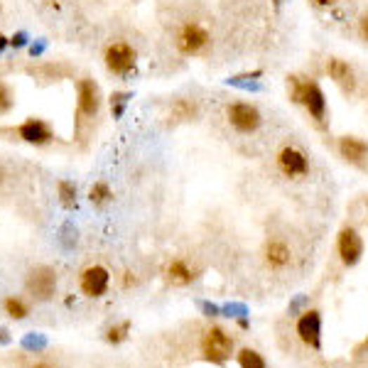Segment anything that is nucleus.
<instances>
[{"label": "nucleus", "instance_id": "obj_9", "mask_svg": "<svg viewBox=\"0 0 368 368\" xmlns=\"http://www.w3.org/2000/svg\"><path fill=\"white\" fill-rule=\"evenodd\" d=\"M297 336L310 349H322V317L317 310H310L297 320Z\"/></svg>", "mask_w": 368, "mask_h": 368}, {"label": "nucleus", "instance_id": "obj_19", "mask_svg": "<svg viewBox=\"0 0 368 368\" xmlns=\"http://www.w3.org/2000/svg\"><path fill=\"white\" fill-rule=\"evenodd\" d=\"M238 366L241 368H268L265 359L253 349H243L241 354H238Z\"/></svg>", "mask_w": 368, "mask_h": 368}, {"label": "nucleus", "instance_id": "obj_5", "mask_svg": "<svg viewBox=\"0 0 368 368\" xmlns=\"http://www.w3.org/2000/svg\"><path fill=\"white\" fill-rule=\"evenodd\" d=\"M103 62H106V69L111 74H118V77H126L136 69L138 54L136 49L128 42H113L106 47V54H103Z\"/></svg>", "mask_w": 368, "mask_h": 368}, {"label": "nucleus", "instance_id": "obj_25", "mask_svg": "<svg viewBox=\"0 0 368 368\" xmlns=\"http://www.w3.org/2000/svg\"><path fill=\"white\" fill-rule=\"evenodd\" d=\"M111 101H116V108H113V116H121V113H123V108H126L128 93H116V96H113Z\"/></svg>", "mask_w": 368, "mask_h": 368}, {"label": "nucleus", "instance_id": "obj_3", "mask_svg": "<svg viewBox=\"0 0 368 368\" xmlns=\"http://www.w3.org/2000/svg\"><path fill=\"white\" fill-rule=\"evenodd\" d=\"M226 121L236 133L251 136V133H256L258 128H261L263 116H261V111H258V106H253V103L233 101L226 106Z\"/></svg>", "mask_w": 368, "mask_h": 368}, {"label": "nucleus", "instance_id": "obj_12", "mask_svg": "<svg viewBox=\"0 0 368 368\" xmlns=\"http://www.w3.org/2000/svg\"><path fill=\"white\" fill-rule=\"evenodd\" d=\"M327 74H329V79L344 93L356 91V74H354V69L349 67V62H344V59H339V57H331L329 62H327Z\"/></svg>", "mask_w": 368, "mask_h": 368}, {"label": "nucleus", "instance_id": "obj_29", "mask_svg": "<svg viewBox=\"0 0 368 368\" xmlns=\"http://www.w3.org/2000/svg\"><path fill=\"white\" fill-rule=\"evenodd\" d=\"M275 8H277V10L282 8V0H275Z\"/></svg>", "mask_w": 368, "mask_h": 368}, {"label": "nucleus", "instance_id": "obj_27", "mask_svg": "<svg viewBox=\"0 0 368 368\" xmlns=\"http://www.w3.org/2000/svg\"><path fill=\"white\" fill-rule=\"evenodd\" d=\"M317 8H329V5H334V0H315Z\"/></svg>", "mask_w": 368, "mask_h": 368}, {"label": "nucleus", "instance_id": "obj_24", "mask_svg": "<svg viewBox=\"0 0 368 368\" xmlns=\"http://www.w3.org/2000/svg\"><path fill=\"white\" fill-rule=\"evenodd\" d=\"M10 106H13V98H10L8 86H5V84H0V113H5Z\"/></svg>", "mask_w": 368, "mask_h": 368}, {"label": "nucleus", "instance_id": "obj_20", "mask_svg": "<svg viewBox=\"0 0 368 368\" xmlns=\"http://www.w3.org/2000/svg\"><path fill=\"white\" fill-rule=\"evenodd\" d=\"M172 113H175V118H180V121H189V118L197 116V103H192L189 98H177L175 106H172Z\"/></svg>", "mask_w": 368, "mask_h": 368}, {"label": "nucleus", "instance_id": "obj_28", "mask_svg": "<svg viewBox=\"0 0 368 368\" xmlns=\"http://www.w3.org/2000/svg\"><path fill=\"white\" fill-rule=\"evenodd\" d=\"M204 310H206V315H209V317L216 315V307H213V305H204Z\"/></svg>", "mask_w": 368, "mask_h": 368}, {"label": "nucleus", "instance_id": "obj_14", "mask_svg": "<svg viewBox=\"0 0 368 368\" xmlns=\"http://www.w3.org/2000/svg\"><path fill=\"white\" fill-rule=\"evenodd\" d=\"M290 261H292V251L285 241L272 238V241L265 246V263L272 268V270H282V268L290 265Z\"/></svg>", "mask_w": 368, "mask_h": 368}, {"label": "nucleus", "instance_id": "obj_17", "mask_svg": "<svg viewBox=\"0 0 368 368\" xmlns=\"http://www.w3.org/2000/svg\"><path fill=\"white\" fill-rule=\"evenodd\" d=\"M263 77V72L261 69H256V72H251V74H238V77H231V79H226V84L228 86H236V88H243V91H261V81L258 79Z\"/></svg>", "mask_w": 368, "mask_h": 368}, {"label": "nucleus", "instance_id": "obj_4", "mask_svg": "<svg viewBox=\"0 0 368 368\" xmlns=\"http://www.w3.org/2000/svg\"><path fill=\"white\" fill-rule=\"evenodd\" d=\"M231 351H233V341L223 329L211 327V329L204 334L202 354H204V359L206 361H211V364H223V361L231 359Z\"/></svg>", "mask_w": 368, "mask_h": 368}, {"label": "nucleus", "instance_id": "obj_16", "mask_svg": "<svg viewBox=\"0 0 368 368\" xmlns=\"http://www.w3.org/2000/svg\"><path fill=\"white\" fill-rule=\"evenodd\" d=\"M167 277H170L172 285L184 287V285H189V282L194 280V270L187 265V263L177 258V261H172L170 265H167Z\"/></svg>", "mask_w": 368, "mask_h": 368}, {"label": "nucleus", "instance_id": "obj_18", "mask_svg": "<svg viewBox=\"0 0 368 368\" xmlns=\"http://www.w3.org/2000/svg\"><path fill=\"white\" fill-rule=\"evenodd\" d=\"M88 199H91V204H96V206H103V204H108L113 199V192L106 182H96L91 187V192H88Z\"/></svg>", "mask_w": 368, "mask_h": 368}, {"label": "nucleus", "instance_id": "obj_22", "mask_svg": "<svg viewBox=\"0 0 368 368\" xmlns=\"http://www.w3.org/2000/svg\"><path fill=\"white\" fill-rule=\"evenodd\" d=\"M59 197H62V204L67 209H72L74 204H77V187H74L72 182H59Z\"/></svg>", "mask_w": 368, "mask_h": 368}, {"label": "nucleus", "instance_id": "obj_26", "mask_svg": "<svg viewBox=\"0 0 368 368\" xmlns=\"http://www.w3.org/2000/svg\"><path fill=\"white\" fill-rule=\"evenodd\" d=\"M359 32H361V37H364L366 42H368V13L359 20Z\"/></svg>", "mask_w": 368, "mask_h": 368}, {"label": "nucleus", "instance_id": "obj_10", "mask_svg": "<svg viewBox=\"0 0 368 368\" xmlns=\"http://www.w3.org/2000/svg\"><path fill=\"white\" fill-rule=\"evenodd\" d=\"M111 275L103 265H91L81 272V292L88 297H101L106 295Z\"/></svg>", "mask_w": 368, "mask_h": 368}, {"label": "nucleus", "instance_id": "obj_21", "mask_svg": "<svg viewBox=\"0 0 368 368\" xmlns=\"http://www.w3.org/2000/svg\"><path fill=\"white\" fill-rule=\"evenodd\" d=\"M3 307H5V312L13 317V320H25V317L29 315L27 305H25L22 300H18V297H8V300L3 302Z\"/></svg>", "mask_w": 368, "mask_h": 368}, {"label": "nucleus", "instance_id": "obj_6", "mask_svg": "<svg viewBox=\"0 0 368 368\" xmlns=\"http://www.w3.org/2000/svg\"><path fill=\"white\" fill-rule=\"evenodd\" d=\"M277 170L290 180H300L310 175V157L297 145H285L277 152Z\"/></svg>", "mask_w": 368, "mask_h": 368}, {"label": "nucleus", "instance_id": "obj_13", "mask_svg": "<svg viewBox=\"0 0 368 368\" xmlns=\"http://www.w3.org/2000/svg\"><path fill=\"white\" fill-rule=\"evenodd\" d=\"M18 133L22 140L32 143V145H44V143L52 140V131H49L47 123L39 121V118H29V121H25Z\"/></svg>", "mask_w": 368, "mask_h": 368}, {"label": "nucleus", "instance_id": "obj_1", "mask_svg": "<svg viewBox=\"0 0 368 368\" xmlns=\"http://www.w3.org/2000/svg\"><path fill=\"white\" fill-rule=\"evenodd\" d=\"M287 88H290V98L302 106L317 126H324L327 116H329V106H327V96L322 86L315 79H302V77H287Z\"/></svg>", "mask_w": 368, "mask_h": 368}, {"label": "nucleus", "instance_id": "obj_15", "mask_svg": "<svg viewBox=\"0 0 368 368\" xmlns=\"http://www.w3.org/2000/svg\"><path fill=\"white\" fill-rule=\"evenodd\" d=\"M339 152H341V157L349 162H364L368 157V143L356 136H341Z\"/></svg>", "mask_w": 368, "mask_h": 368}, {"label": "nucleus", "instance_id": "obj_2", "mask_svg": "<svg viewBox=\"0 0 368 368\" xmlns=\"http://www.w3.org/2000/svg\"><path fill=\"white\" fill-rule=\"evenodd\" d=\"M175 47L184 57H199L211 47V32H209L206 25L197 22V20H187L177 27Z\"/></svg>", "mask_w": 368, "mask_h": 368}, {"label": "nucleus", "instance_id": "obj_23", "mask_svg": "<svg viewBox=\"0 0 368 368\" xmlns=\"http://www.w3.org/2000/svg\"><path fill=\"white\" fill-rule=\"evenodd\" d=\"M128 329H131V324H128V322H123V324H118V327H111V329H108V334H106V339L111 341V344H121V341L128 336Z\"/></svg>", "mask_w": 368, "mask_h": 368}, {"label": "nucleus", "instance_id": "obj_30", "mask_svg": "<svg viewBox=\"0 0 368 368\" xmlns=\"http://www.w3.org/2000/svg\"><path fill=\"white\" fill-rule=\"evenodd\" d=\"M34 368H49V366H34Z\"/></svg>", "mask_w": 368, "mask_h": 368}, {"label": "nucleus", "instance_id": "obj_8", "mask_svg": "<svg viewBox=\"0 0 368 368\" xmlns=\"http://www.w3.org/2000/svg\"><path fill=\"white\" fill-rule=\"evenodd\" d=\"M54 287H57V275L52 268L39 265L27 275V292L34 300H49L54 295Z\"/></svg>", "mask_w": 368, "mask_h": 368}, {"label": "nucleus", "instance_id": "obj_11", "mask_svg": "<svg viewBox=\"0 0 368 368\" xmlns=\"http://www.w3.org/2000/svg\"><path fill=\"white\" fill-rule=\"evenodd\" d=\"M101 108V91L98 84L91 79H81L79 81V116L93 118Z\"/></svg>", "mask_w": 368, "mask_h": 368}, {"label": "nucleus", "instance_id": "obj_7", "mask_svg": "<svg viewBox=\"0 0 368 368\" xmlns=\"http://www.w3.org/2000/svg\"><path fill=\"white\" fill-rule=\"evenodd\" d=\"M336 251H339V258L346 268H354L361 261V256H364V238L359 236L356 228L351 226L341 228L339 241H336Z\"/></svg>", "mask_w": 368, "mask_h": 368}]
</instances>
